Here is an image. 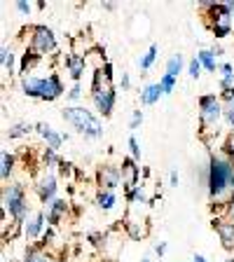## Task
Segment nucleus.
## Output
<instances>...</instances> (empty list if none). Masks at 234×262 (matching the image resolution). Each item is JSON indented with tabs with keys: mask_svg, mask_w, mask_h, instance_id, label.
Instances as JSON below:
<instances>
[{
	"mask_svg": "<svg viewBox=\"0 0 234 262\" xmlns=\"http://www.w3.org/2000/svg\"><path fill=\"white\" fill-rule=\"evenodd\" d=\"M61 115H63V120L68 122V124H73L87 138H101L103 136V124H101L87 108H63Z\"/></svg>",
	"mask_w": 234,
	"mask_h": 262,
	"instance_id": "nucleus-4",
	"label": "nucleus"
},
{
	"mask_svg": "<svg viewBox=\"0 0 234 262\" xmlns=\"http://www.w3.org/2000/svg\"><path fill=\"white\" fill-rule=\"evenodd\" d=\"M141 262H153V260H150V257H143V260Z\"/></svg>",
	"mask_w": 234,
	"mask_h": 262,
	"instance_id": "nucleus-39",
	"label": "nucleus"
},
{
	"mask_svg": "<svg viewBox=\"0 0 234 262\" xmlns=\"http://www.w3.org/2000/svg\"><path fill=\"white\" fill-rule=\"evenodd\" d=\"M136 176H138V169L134 159H124L122 162V183H124L126 190H134L136 187Z\"/></svg>",
	"mask_w": 234,
	"mask_h": 262,
	"instance_id": "nucleus-11",
	"label": "nucleus"
},
{
	"mask_svg": "<svg viewBox=\"0 0 234 262\" xmlns=\"http://www.w3.org/2000/svg\"><path fill=\"white\" fill-rule=\"evenodd\" d=\"M31 47H33V52H35L38 56L49 54V52H54V49H56V38H54V33L49 31L47 26H35V28H33Z\"/></svg>",
	"mask_w": 234,
	"mask_h": 262,
	"instance_id": "nucleus-6",
	"label": "nucleus"
},
{
	"mask_svg": "<svg viewBox=\"0 0 234 262\" xmlns=\"http://www.w3.org/2000/svg\"><path fill=\"white\" fill-rule=\"evenodd\" d=\"M122 89H129V75H126V73L122 75Z\"/></svg>",
	"mask_w": 234,
	"mask_h": 262,
	"instance_id": "nucleus-34",
	"label": "nucleus"
},
{
	"mask_svg": "<svg viewBox=\"0 0 234 262\" xmlns=\"http://www.w3.org/2000/svg\"><path fill=\"white\" fill-rule=\"evenodd\" d=\"M110 63H105L103 71H98L96 77H94V84H92V98L94 103H96V108L101 110V113L108 117L110 113H113L115 108V87H113V75H110Z\"/></svg>",
	"mask_w": 234,
	"mask_h": 262,
	"instance_id": "nucleus-2",
	"label": "nucleus"
},
{
	"mask_svg": "<svg viewBox=\"0 0 234 262\" xmlns=\"http://www.w3.org/2000/svg\"><path fill=\"white\" fill-rule=\"evenodd\" d=\"M5 208H10V215L14 220H24L28 211L26 196H24V187L22 185H10L5 190Z\"/></svg>",
	"mask_w": 234,
	"mask_h": 262,
	"instance_id": "nucleus-5",
	"label": "nucleus"
},
{
	"mask_svg": "<svg viewBox=\"0 0 234 262\" xmlns=\"http://www.w3.org/2000/svg\"><path fill=\"white\" fill-rule=\"evenodd\" d=\"M159 96H162V87H159V82L157 84H147L145 89L141 92V103L143 105H153L159 101Z\"/></svg>",
	"mask_w": 234,
	"mask_h": 262,
	"instance_id": "nucleus-13",
	"label": "nucleus"
},
{
	"mask_svg": "<svg viewBox=\"0 0 234 262\" xmlns=\"http://www.w3.org/2000/svg\"><path fill=\"white\" fill-rule=\"evenodd\" d=\"M16 10L24 12V14H28V12H31V3H16Z\"/></svg>",
	"mask_w": 234,
	"mask_h": 262,
	"instance_id": "nucleus-30",
	"label": "nucleus"
},
{
	"mask_svg": "<svg viewBox=\"0 0 234 262\" xmlns=\"http://www.w3.org/2000/svg\"><path fill=\"white\" fill-rule=\"evenodd\" d=\"M24 262H49V257H45L40 251H31V253L26 255V260H24Z\"/></svg>",
	"mask_w": 234,
	"mask_h": 262,
	"instance_id": "nucleus-26",
	"label": "nucleus"
},
{
	"mask_svg": "<svg viewBox=\"0 0 234 262\" xmlns=\"http://www.w3.org/2000/svg\"><path fill=\"white\" fill-rule=\"evenodd\" d=\"M120 180H122V169H117V166H103L98 171V183L108 187V192L120 185Z\"/></svg>",
	"mask_w": 234,
	"mask_h": 262,
	"instance_id": "nucleus-8",
	"label": "nucleus"
},
{
	"mask_svg": "<svg viewBox=\"0 0 234 262\" xmlns=\"http://www.w3.org/2000/svg\"><path fill=\"white\" fill-rule=\"evenodd\" d=\"M227 262H234V260H227Z\"/></svg>",
	"mask_w": 234,
	"mask_h": 262,
	"instance_id": "nucleus-40",
	"label": "nucleus"
},
{
	"mask_svg": "<svg viewBox=\"0 0 234 262\" xmlns=\"http://www.w3.org/2000/svg\"><path fill=\"white\" fill-rule=\"evenodd\" d=\"M180 71H183V56H180V54L171 56L169 63H166V73H169V75H174V77H178Z\"/></svg>",
	"mask_w": 234,
	"mask_h": 262,
	"instance_id": "nucleus-18",
	"label": "nucleus"
},
{
	"mask_svg": "<svg viewBox=\"0 0 234 262\" xmlns=\"http://www.w3.org/2000/svg\"><path fill=\"white\" fill-rule=\"evenodd\" d=\"M45 159H47V164H56V155H54V150H47V152H45Z\"/></svg>",
	"mask_w": 234,
	"mask_h": 262,
	"instance_id": "nucleus-32",
	"label": "nucleus"
},
{
	"mask_svg": "<svg viewBox=\"0 0 234 262\" xmlns=\"http://www.w3.org/2000/svg\"><path fill=\"white\" fill-rule=\"evenodd\" d=\"M197 59H199V63H202L206 71H216V54H213V52H206V49H204V52L197 54Z\"/></svg>",
	"mask_w": 234,
	"mask_h": 262,
	"instance_id": "nucleus-17",
	"label": "nucleus"
},
{
	"mask_svg": "<svg viewBox=\"0 0 234 262\" xmlns=\"http://www.w3.org/2000/svg\"><path fill=\"white\" fill-rule=\"evenodd\" d=\"M213 227L218 229L220 241H223L225 248H234V223H227V220H213Z\"/></svg>",
	"mask_w": 234,
	"mask_h": 262,
	"instance_id": "nucleus-10",
	"label": "nucleus"
},
{
	"mask_svg": "<svg viewBox=\"0 0 234 262\" xmlns=\"http://www.w3.org/2000/svg\"><path fill=\"white\" fill-rule=\"evenodd\" d=\"M171 185H178V173H176V171L171 173Z\"/></svg>",
	"mask_w": 234,
	"mask_h": 262,
	"instance_id": "nucleus-36",
	"label": "nucleus"
},
{
	"mask_svg": "<svg viewBox=\"0 0 234 262\" xmlns=\"http://www.w3.org/2000/svg\"><path fill=\"white\" fill-rule=\"evenodd\" d=\"M66 202H61V199H54V202H49V211H47V220L52 225H56L61 220V215L66 213Z\"/></svg>",
	"mask_w": 234,
	"mask_h": 262,
	"instance_id": "nucleus-14",
	"label": "nucleus"
},
{
	"mask_svg": "<svg viewBox=\"0 0 234 262\" xmlns=\"http://www.w3.org/2000/svg\"><path fill=\"white\" fill-rule=\"evenodd\" d=\"M0 61H3V68L12 73V66H14V52H12L10 47H3V56H0Z\"/></svg>",
	"mask_w": 234,
	"mask_h": 262,
	"instance_id": "nucleus-22",
	"label": "nucleus"
},
{
	"mask_svg": "<svg viewBox=\"0 0 234 262\" xmlns=\"http://www.w3.org/2000/svg\"><path fill=\"white\" fill-rule=\"evenodd\" d=\"M159 87H162V94H171L176 89V77L169 75V73H164L162 80H159Z\"/></svg>",
	"mask_w": 234,
	"mask_h": 262,
	"instance_id": "nucleus-20",
	"label": "nucleus"
},
{
	"mask_svg": "<svg viewBox=\"0 0 234 262\" xmlns=\"http://www.w3.org/2000/svg\"><path fill=\"white\" fill-rule=\"evenodd\" d=\"M129 147H131V155H134V157H136V159L141 157V145H138V141L134 136L129 138Z\"/></svg>",
	"mask_w": 234,
	"mask_h": 262,
	"instance_id": "nucleus-28",
	"label": "nucleus"
},
{
	"mask_svg": "<svg viewBox=\"0 0 234 262\" xmlns=\"http://www.w3.org/2000/svg\"><path fill=\"white\" fill-rule=\"evenodd\" d=\"M229 12H232V19H234V3H229Z\"/></svg>",
	"mask_w": 234,
	"mask_h": 262,
	"instance_id": "nucleus-38",
	"label": "nucleus"
},
{
	"mask_svg": "<svg viewBox=\"0 0 234 262\" xmlns=\"http://www.w3.org/2000/svg\"><path fill=\"white\" fill-rule=\"evenodd\" d=\"M12 173V157L7 152H3V169H0V176H3V180H7Z\"/></svg>",
	"mask_w": 234,
	"mask_h": 262,
	"instance_id": "nucleus-24",
	"label": "nucleus"
},
{
	"mask_svg": "<svg viewBox=\"0 0 234 262\" xmlns=\"http://www.w3.org/2000/svg\"><path fill=\"white\" fill-rule=\"evenodd\" d=\"M195 262H206V260H204L202 255H195Z\"/></svg>",
	"mask_w": 234,
	"mask_h": 262,
	"instance_id": "nucleus-37",
	"label": "nucleus"
},
{
	"mask_svg": "<svg viewBox=\"0 0 234 262\" xmlns=\"http://www.w3.org/2000/svg\"><path fill=\"white\" fill-rule=\"evenodd\" d=\"M143 122V113L141 110H134V117H131V129H138Z\"/></svg>",
	"mask_w": 234,
	"mask_h": 262,
	"instance_id": "nucleus-29",
	"label": "nucleus"
},
{
	"mask_svg": "<svg viewBox=\"0 0 234 262\" xmlns=\"http://www.w3.org/2000/svg\"><path fill=\"white\" fill-rule=\"evenodd\" d=\"M187 71H190L192 77H199V73H202V63H199V59H192L190 66H187Z\"/></svg>",
	"mask_w": 234,
	"mask_h": 262,
	"instance_id": "nucleus-27",
	"label": "nucleus"
},
{
	"mask_svg": "<svg viewBox=\"0 0 234 262\" xmlns=\"http://www.w3.org/2000/svg\"><path fill=\"white\" fill-rule=\"evenodd\" d=\"M98 206L103 208V211H110L115 206V194L113 192H101L98 194Z\"/></svg>",
	"mask_w": 234,
	"mask_h": 262,
	"instance_id": "nucleus-21",
	"label": "nucleus"
},
{
	"mask_svg": "<svg viewBox=\"0 0 234 262\" xmlns=\"http://www.w3.org/2000/svg\"><path fill=\"white\" fill-rule=\"evenodd\" d=\"M33 126L31 124H26V122H22V124H14L10 131H7V136L10 138H19V136H24V134H28Z\"/></svg>",
	"mask_w": 234,
	"mask_h": 262,
	"instance_id": "nucleus-23",
	"label": "nucleus"
},
{
	"mask_svg": "<svg viewBox=\"0 0 234 262\" xmlns=\"http://www.w3.org/2000/svg\"><path fill=\"white\" fill-rule=\"evenodd\" d=\"M199 108H202V122L206 126H216V124H218V120L225 115L223 103H220V101L213 96V94L199 98Z\"/></svg>",
	"mask_w": 234,
	"mask_h": 262,
	"instance_id": "nucleus-7",
	"label": "nucleus"
},
{
	"mask_svg": "<svg viewBox=\"0 0 234 262\" xmlns=\"http://www.w3.org/2000/svg\"><path fill=\"white\" fill-rule=\"evenodd\" d=\"M42 223H45V215H42V213H35V215L28 220V223H26V236H28V239H35V236L40 234Z\"/></svg>",
	"mask_w": 234,
	"mask_h": 262,
	"instance_id": "nucleus-16",
	"label": "nucleus"
},
{
	"mask_svg": "<svg viewBox=\"0 0 234 262\" xmlns=\"http://www.w3.org/2000/svg\"><path fill=\"white\" fill-rule=\"evenodd\" d=\"M157 59V45H153V47L147 49V54L143 56L141 61H138V66H141V71H147L150 66H153V61Z\"/></svg>",
	"mask_w": 234,
	"mask_h": 262,
	"instance_id": "nucleus-19",
	"label": "nucleus"
},
{
	"mask_svg": "<svg viewBox=\"0 0 234 262\" xmlns=\"http://www.w3.org/2000/svg\"><path fill=\"white\" fill-rule=\"evenodd\" d=\"M155 251H157V255H164V251H166V244H159Z\"/></svg>",
	"mask_w": 234,
	"mask_h": 262,
	"instance_id": "nucleus-35",
	"label": "nucleus"
},
{
	"mask_svg": "<svg viewBox=\"0 0 234 262\" xmlns=\"http://www.w3.org/2000/svg\"><path fill=\"white\" fill-rule=\"evenodd\" d=\"M227 190H234V164L227 157L213 155L208 164V194L223 196Z\"/></svg>",
	"mask_w": 234,
	"mask_h": 262,
	"instance_id": "nucleus-1",
	"label": "nucleus"
},
{
	"mask_svg": "<svg viewBox=\"0 0 234 262\" xmlns=\"http://www.w3.org/2000/svg\"><path fill=\"white\" fill-rule=\"evenodd\" d=\"M66 68L71 71V75L75 77V80H80L82 71H84V59L77 54H71V56H66Z\"/></svg>",
	"mask_w": 234,
	"mask_h": 262,
	"instance_id": "nucleus-15",
	"label": "nucleus"
},
{
	"mask_svg": "<svg viewBox=\"0 0 234 262\" xmlns=\"http://www.w3.org/2000/svg\"><path fill=\"white\" fill-rule=\"evenodd\" d=\"M35 187H38V194L42 202H52V196L56 194V178L52 173H45Z\"/></svg>",
	"mask_w": 234,
	"mask_h": 262,
	"instance_id": "nucleus-9",
	"label": "nucleus"
},
{
	"mask_svg": "<svg viewBox=\"0 0 234 262\" xmlns=\"http://www.w3.org/2000/svg\"><path fill=\"white\" fill-rule=\"evenodd\" d=\"M35 129H38V134H40V136H42L45 141L49 143V150H56V147H61V141H63V138H61L59 134H54V131H52V126H49V124H38V126H35Z\"/></svg>",
	"mask_w": 234,
	"mask_h": 262,
	"instance_id": "nucleus-12",
	"label": "nucleus"
},
{
	"mask_svg": "<svg viewBox=\"0 0 234 262\" xmlns=\"http://www.w3.org/2000/svg\"><path fill=\"white\" fill-rule=\"evenodd\" d=\"M80 94H82V89L75 84V87L71 89V94H68V98H73V101H77V98H80Z\"/></svg>",
	"mask_w": 234,
	"mask_h": 262,
	"instance_id": "nucleus-31",
	"label": "nucleus"
},
{
	"mask_svg": "<svg viewBox=\"0 0 234 262\" xmlns=\"http://www.w3.org/2000/svg\"><path fill=\"white\" fill-rule=\"evenodd\" d=\"M145 199V194H143V187L136 185L134 190H129V202H143Z\"/></svg>",
	"mask_w": 234,
	"mask_h": 262,
	"instance_id": "nucleus-25",
	"label": "nucleus"
},
{
	"mask_svg": "<svg viewBox=\"0 0 234 262\" xmlns=\"http://www.w3.org/2000/svg\"><path fill=\"white\" fill-rule=\"evenodd\" d=\"M227 213H229V215H232V220H234V196H232V199H229V202H227Z\"/></svg>",
	"mask_w": 234,
	"mask_h": 262,
	"instance_id": "nucleus-33",
	"label": "nucleus"
},
{
	"mask_svg": "<svg viewBox=\"0 0 234 262\" xmlns=\"http://www.w3.org/2000/svg\"><path fill=\"white\" fill-rule=\"evenodd\" d=\"M24 94L33 98H42V101H54L63 94V84H61L59 75L49 77H24Z\"/></svg>",
	"mask_w": 234,
	"mask_h": 262,
	"instance_id": "nucleus-3",
	"label": "nucleus"
}]
</instances>
